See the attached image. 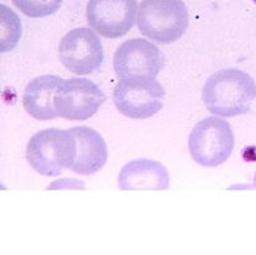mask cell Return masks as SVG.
<instances>
[{
    "label": "cell",
    "mask_w": 256,
    "mask_h": 255,
    "mask_svg": "<svg viewBox=\"0 0 256 255\" xmlns=\"http://www.w3.org/2000/svg\"><path fill=\"white\" fill-rule=\"evenodd\" d=\"M202 99L207 110L216 116L244 115L256 99V83L240 69H220L206 80Z\"/></svg>",
    "instance_id": "obj_1"
},
{
    "label": "cell",
    "mask_w": 256,
    "mask_h": 255,
    "mask_svg": "<svg viewBox=\"0 0 256 255\" xmlns=\"http://www.w3.org/2000/svg\"><path fill=\"white\" fill-rule=\"evenodd\" d=\"M76 156V138L70 130L48 128L30 138L26 159L31 168L44 176H58L72 169Z\"/></svg>",
    "instance_id": "obj_2"
},
{
    "label": "cell",
    "mask_w": 256,
    "mask_h": 255,
    "mask_svg": "<svg viewBox=\"0 0 256 255\" xmlns=\"http://www.w3.org/2000/svg\"><path fill=\"white\" fill-rule=\"evenodd\" d=\"M138 30L159 44L181 38L188 26V12L182 0H142L136 18Z\"/></svg>",
    "instance_id": "obj_3"
},
{
    "label": "cell",
    "mask_w": 256,
    "mask_h": 255,
    "mask_svg": "<svg viewBox=\"0 0 256 255\" xmlns=\"http://www.w3.org/2000/svg\"><path fill=\"white\" fill-rule=\"evenodd\" d=\"M236 144L230 124L217 116L197 122L188 137V150L194 162L204 168H216L230 156Z\"/></svg>",
    "instance_id": "obj_4"
},
{
    "label": "cell",
    "mask_w": 256,
    "mask_h": 255,
    "mask_svg": "<svg viewBox=\"0 0 256 255\" xmlns=\"http://www.w3.org/2000/svg\"><path fill=\"white\" fill-rule=\"evenodd\" d=\"M165 90L152 78L121 79L114 90L117 110L128 118L146 120L158 114L164 105Z\"/></svg>",
    "instance_id": "obj_5"
},
{
    "label": "cell",
    "mask_w": 256,
    "mask_h": 255,
    "mask_svg": "<svg viewBox=\"0 0 256 255\" xmlns=\"http://www.w3.org/2000/svg\"><path fill=\"white\" fill-rule=\"evenodd\" d=\"M106 96L94 82L85 78L63 80L54 95L57 116L70 121H84L98 112Z\"/></svg>",
    "instance_id": "obj_6"
},
{
    "label": "cell",
    "mask_w": 256,
    "mask_h": 255,
    "mask_svg": "<svg viewBox=\"0 0 256 255\" xmlns=\"http://www.w3.org/2000/svg\"><path fill=\"white\" fill-rule=\"evenodd\" d=\"M58 54L64 67L76 76L92 74L100 69L104 62L101 40L88 28L69 31L60 40Z\"/></svg>",
    "instance_id": "obj_7"
},
{
    "label": "cell",
    "mask_w": 256,
    "mask_h": 255,
    "mask_svg": "<svg viewBox=\"0 0 256 255\" xmlns=\"http://www.w3.org/2000/svg\"><path fill=\"white\" fill-rule=\"evenodd\" d=\"M164 67V53L148 40H128L117 48L114 56V73L120 79H156Z\"/></svg>",
    "instance_id": "obj_8"
},
{
    "label": "cell",
    "mask_w": 256,
    "mask_h": 255,
    "mask_svg": "<svg viewBox=\"0 0 256 255\" xmlns=\"http://www.w3.org/2000/svg\"><path fill=\"white\" fill-rule=\"evenodd\" d=\"M137 10V0H89L86 18L98 34L118 38L132 28Z\"/></svg>",
    "instance_id": "obj_9"
},
{
    "label": "cell",
    "mask_w": 256,
    "mask_h": 255,
    "mask_svg": "<svg viewBox=\"0 0 256 255\" xmlns=\"http://www.w3.org/2000/svg\"><path fill=\"white\" fill-rule=\"evenodd\" d=\"M76 138V156L72 170L79 175H92L108 162V146L102 136L86 126L70 128Z\"/></svg>",
    "instance_id": "obj_10"
},
{
    "label": "cell",
    "mask_w": 256,
    "mask_h": 255,
    "mask_svg": "<svg viewBox=\"0 0 256 255\" xmlns=\"http://www.w3.org/2000/svg\"><path fill=\"white\" fill-rule=\"evenodd\" d=\"M117 184L121 190H166L170 185L169 172L153 159H136L121 169Z\"/></svg>",
    "instance_id": "obj_11"
},
{
    "label": "cell",
    "mask_w": 256,
    "mask_h": 255,
    "mask_svg": "<svg viewBox=\"0 0 256 255\" xmlns=\"http://www.w3.org/2000/svg\"><path fill=\"white\" fill-rule=\"evenodd\" d=\"M63 78L58 76H41L26 85L24 92V108L36 120L47 121L57 118L54 108V95Z\"/></svg>",
    "instance_id": "obj_12"
},
{
    "label": "cell",
    "mask_w": 256,
    "mask_h": 255,
    "mask_svg": "<svg viewBox=\"0 0 256 255\" xmlns=\"http://www.w3.org/2000/svg\"><path fill=\"white\" fill-rule=\"evenodd\" d=\"M63 0H12V4L26 16L46 18L60 10Z\"/></svg>",
    "instance_id": "obj_13"
},
{
    "label": "cell",
    "mask_w": 256,
    "mask_h": 255,
    "mask_svg": "<svg viewBox=\"0 0 256 255\" xmlns=\"http://www.w3.org/2000/svg\"><path fill=\"white\" fill-rule=\"evenodd\" d=\"M252 188H256V174H255V179H254V182H252Z\"/></svg>",
    "instance_id": "obj_14"
},
{
    "label": "cell",
    "mask_w": 256,
    "mask_h": 255,
    "mask_svg": "<svg viewBox=\"0 0 256 255\" xmlns=\"http://www.w3.org/2000/svg\"><path fill=\"white\" fill-rule=\"evenodd\" d=\"M254 2H256V0H254Z\"/></svg>",
    "instance_id": "obj_15"
}]
</instances>
